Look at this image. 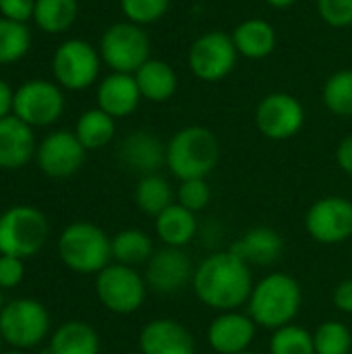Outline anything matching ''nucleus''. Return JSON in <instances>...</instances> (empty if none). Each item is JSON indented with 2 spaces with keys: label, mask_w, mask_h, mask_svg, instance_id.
<instances>
[{
  "label": "nucleus",
  "mask_w": 352,
  "mask_h": 354,
  "mask_svg": "<svg viewBox=\"0 0 352 354\" xmlns=\"http://www.w3.org/2000/svg\"><path fill=\"white\" fill-rule=\"evenodd\" d=\"M193 263L178 247L156 251L145 270V284L158 295H174L193 282Z\"/></svg>",
  "instance_id": "4468645a"
},
{
  "label": "nucleus",
  "mask_w": 352,
  "mask_h": 354,
  "mask_svg": "<svg viewBox=\"0 0 352 354\" xmlns=\"http://www.w3.org/2000/svg\"><path fill=\"white\" fill-rule=\"evenodd\" d=\"M48 239L46 216L29 205L10 207L0 216V253L10 257L35 255Z\"/></svg>",
  "instance_id": "39448f33"
},
{
  "label": "nucleus",
  "mask_w": 352,
  "mask_h": 354,
  "mask_svg": "<svg viewBox=\"0 0 352 354\" xmlns=\"http://www.w3.org/2000/svg\"><path fill=\"white\" fill-rule=\"evenodd\" d=\"M309 236L322 245H340L352 236V201L344 197L317 199L305 218Z\"/></svg>",
  "instance_id": "9b49d317"
},
{
  "label": "nucleus",
  "mask_w": 352,
  "mask_h": 354,
  "mask_svg": "<svg viewBox=\"0 0 352 354\" xmlns=\"http://www.w3.org/2000/svg\"><path fill=\"white\" fill-rule=\"evenodd\" d=\"M251 266L232 251L210 255L193 274V290L210 309L237 311L249 303L253 292Z\"/></svg>",
  "instance_id": "f257e3e1"
},
{
  "label": "nucleus",
  "mask_w": 352,
  "mask_h": 354,
  "mask_svg": "<svg viewBox=\"0 0 352 354\" xmlns=\"http://www.w3.org/2000/svg\"><path fill=\"white\" fill-rule=\"evenodd\" d=\"M122 164L143 176L156 174L166 164V147L164 143L147 133V131H135L120 143L118 151Z\"/></svg>",
  "instance_id": "a211bd4d"
},
{
  "label": "nucleus",
  "mask_w": 352,
  "mask_h": 354,
  "mask_svg": "<svg viewBox=\"0 0 352 354\" xmlns=\"http://www.w3.org/2000/svg\"><path fill=\"white\" fill-rule=\"evenodd\" d=\"M334 305L338 311L352 315V280H344L334 290Z\"/></svg>",
  "instance_id": "58836bf2"
},
{
  "label": "nucleus",
  "mask_w": 352,
  "mask_h": 354,
  "mask_svg": "<svg viewBox=\"0 0 352 354\" xmlns=\"http://www.w3.org/2000/svg\"><path fill=\"white\" fill-rule=\"evenodd\" d=\"M255 122L263 137L284 141L295 137L303 129L305 110L295 95L276 91L259 102L255 110Z\"/></svg>",
  "instance_id": "f8f14e48"
},
{
  "label": "nucleus",
  "mask_w": 352,
  "mask_h": 354,
  "mask_svg": "<svg viewBox=\"0 0 352 354\" xmlns=\"http://www.w3.org/2000/svg\"><path fill=\"white\" fill-rule=\"evenodd\" d=\"M319 17L336 29L352 25V0H317Z\"/></svg>",
  "instance_id": "c9c22d12"
},
{
  "label": "nucleus",
  "mask_w": 352,
  "mask_h": 354,
  "mask_svg": "<svg viewBox=\"0 0 352 354\" xmlns=\"http://www.w3.org/2000/svg\"><path fill=\"white\" fill-rule=\"evenodd\" d=\"M0 342H2V334H0Z\"/></svg>",
  "instance_id": "de8ad7c7"
},
{
  "label": "nucleus",
  "mask_w": 352,
  "mask_h": 354,
  "mask_svg": "<svg viewBox=\"0 0 352 354\" xmlns=\"http://www.w3.org/2000/svg\"><path fill=\"white\" fill-rule=\"evenodd\" d=\"M301 286L293 276L270 274L257 286H253L249 299V317L255 326L268 330H280L290 326L301 309Z\"/></svg>",
  "instance_id": "f03ea898"
},
{
  "label": "nucleus",
  "mask_w": 352,
  "mask_h": 354,
  "mask_svg": "<svg viewBox=\"0 0 352 354\" xmlns=\"http://www.w3.org/2000/svg\"><path fill=\"white\" fill-rule=\"evenodd\" d=\"M52 354H98L100 338L95 330L83 322H68L56 330L50 342Z\"/></svg>",
  "instance_id": "393cba45"
},
{
  "label": "nucleus",
  "mask_w": 352,
  "mask_h": 354,
  "mask_svg": "<svg viewBox=\"0 0 352 354\" xmlns=\"http://www.w3.org/2000/svg\"><path fill=\"white\" fill-rule=\"evenodd\" d=\"M102 58L114 73H137L149 60V37L141 25L124 21L110 25L102 35Z\"/></svg>",
  "instance_id": "423d86ee"
},
{
  "label": "nucleus",
  "mask_w": 352,
  "mask_h": 354,
  "mask_svg": "<svg viewBox=\"0 0 352 354\" xmlns=\"http://www.w3.org/2000/svg\"><path fill=\"white\" fill-rule=\"evenodd\" d=\"M272 354H315L313 334L299 326H284L274 332L270 340Z\"/></svg>",
  "instance_id": "2f4dec72"
},
{
  "label": "nucleus",
  "mask_w": 352,
  "mask_h": 354,
  "mask_svg": "<svg viewBox=\"0 0 352 354\" xmlns=\"http://www.w3.org/2000/svg\"><path fill=\"white\" fill-rule=\"evenodd\" d=\"M23 280V259L0 255V288H12Z\"/></svg>",
  "instance_id": "e433bc0d"
},
{
  "label": "nucleus",
  "mask_w": 352,
  "mask_h": 354,
  "mask_svg": "<svg viewBox=\"0 0 352 354\" xmlns=\"http://www.w3.org/2000/svg\"><path fill=\"white\" fill-rule=\"evenodd\" d=\"M48 332V313L33 299L10 301L0 311L2 340L17 348H29L44 340Z\"/></svg>",
  "instance_id": "1a4fd4ad"
},
{
  "label": "nucleus",
  "mask_w": 352,
  "mask_h": 354,
  "mask_svg": "<svg viewBox=\"0 0 352 354\" xmlns=\"http://www.w3.org/2000/svg\"><path fill=\"white\" fill-rule=\"evenodd\" d=\"M141 91L133 75L112 73L98 87V104L112 118H124L139 106Z\"/></svg>",
  "instance_id": "6ab92c4d"
},
{
  "label": "nucleus",
  "mask_w": 352,
  "mask_h": 354,
  "mask_svg": "<svg viewBox=\"0 0 352 354\" xmlns=\"http://www.w3.org/2000/svg\"><path fill=\"white\" fill-rule=\"evenodd\" d=\"M178 205H183L189 212H201L207 207L210 199H212V191L210 185L205 183V178H191V180H180L178 193H176Z\"/></svg>",
  "instance_id": "f704fd0d"
},
{
  "label": "nucleus",
  "mask_w": 352,
  "mask_h": 354,
  "mask_svg": "<svg viewBox=\"0 0 352 354\" xmlns=\"http://www.w3.org/2000/svg\"><path fill=\"white\" fill-rule=\"evenodd\" d=\"M64 108L60 89L50 81H29L15 91L12 112L29 127H46L58 120Z\"/></svg>",
  "instance_id": "ddd939ff"
},
{
  "label": "nucleus",
  "mask_w": 352,
  "mask_h": 354,
  "mask_svg": "<svg viewBox=\"0 0 352 354\" xmlns=\"http://www.w3.org/2000/svg\"><path fill=\"white\" fill-rule=\"evenodd\" d=\"M270 6H274V8H288V6H293L297 0H266Z\"/></svg>",
  "instance_id": "79ce46f5"
},
{
  "label": "nucleus",
  "mask_w": 352,
  "mask_h": 354,
  "mask_svg": "<svg viewBox=\"0 0 352 354\" xmlns=\"http://www.w3.org/2000/svg\"><path fill=\"white\" fill-rule=\"evenodd\" d=\"M6 354H21V353H6Z\"/></svg>",
  "instance_id": "a18cd8bd"
},
{
  "label": "nucleus",
  "mask_w": 352,
  "mask_h": 354,
  "mask_svg": "<svg viewBox=\"0 0 352 354\" xmlns=\"http://www.w3.org/2000/svg\"><path fill=\"white\" fill-rule=\"evenodd\" d=\"M220 160L218 137L199 124L180 129L166 147V164L180 180L205 178Z\"/></svg>",
  "instance_id": "7ed1b4c3"
},
{
  "label": "nucleus",
  "mask_w": 352,
  "mask_h": 354,
  "mask_svg": "<svg viewBox=\"0 0 352 354\" xmlns=\"http://www.w3.org/2000/svg\"><path fill=\"white\" fill-rule=\"evenodd\" d=\"M114 131H116L114 118L106 114L102 108H95V110H87L79 118L75 135L85 149H100L112 141Z\"/></svg>",
  "instance_id": "bb28decb"
},
{
  "label": "nucleus",
  "mask_w": 352,
  "mask_h": 354,
  "mask_svg": "<svg viewBox=\"0 0 352 354\" xmlns=\"http://www.w3.org/2000/svg\"><path fill=\"white\" fill-rule=\"evenodd\" d=\"M276 29L263 19H247L241 25H237L232 33L237 52L251 60L270 56L276 48Z\"/></svg>",
  "instance_id": "4be33fe9"
},
{
  "label": "nucleus",
  "mask_w": 352,
  "mask_h": 354,
  "mask_svg": "<svg viewBox=\"0 0 352 354\" xmlns=\"http://www.w3.org/2000/svg\"><path fill=\"white\" fill-rule=\"evenodd\" d=\"M139 348L143 354H195V338L174 319H156L141 330Z\"/></svg>",
  "instance_id": "f3484780"
},
{
  "label": "nucleus",
  "mask_w": 352,
  "mask_h": 354,
  "mask_svg": "<svg viewBox=\"0 0 352 354\" xmlns=\"http://www.w3.org/2000/svg\"><path fill=\"white\" fill-rule=\"evenodd\" d=\"M0 311H2V292H0Z\"/></svg>",
  "instance_id": "37998d69"
},
{
  "label": "nucleus",
  "mask_w": 352,
  "mask_h": 354,
  "mask_svg": "<svg viewBox=\"0 0 352 354\" xmlns=\"http://www.w3.org/2000/svg\"><path fill=\"white\" fill-rule=\"evenodd\" d=\"M58 253L66 268L79 274H100L108 268L112 257V241L106 232L89 222H75L71 224L60 241Z\"/></svg>",
  "instance_id": "20e7f679"
},
{
  "label": "nucleus",
  "mask_w": 352,
  "mask_h": 354,
  "mask_svg": "<svg viewBox=\"0 0 352 354\" xmlns=\"http://www.w3.org/2000/svg\"><path fill=\"white\" fill-rule=\"evenodd\" d=\"M230 251L239 255L247 266H270L280 259L284 251V241L274 228L257 226L245 232L230 247Z\"/></svg>",
  "instance_id": "aec40b11"
},
{
  "label": "nucleus",
  "mask_w": 352,
  "mask_h": 354,
  "mask_svg": "<svg viewBox=\"0 0 352 354\" xmlns=\"http://www.w3.org/2000/svg\"><path fill=\"white\" fill-rule=\"evenodd\" d=\"M85 162V147L75 133L56 131L48 135L37 149L39 168L52 178L73 176Z\"/></svg>",
  "instance_id": "2eb2a0df"
},
{
  "label": "nucleus",
  "mask_w": 352,
  "mask_h": 354,
  "mask_svg": "<svg viewBox=\"0 0 352 354\" xmlns=\"http://www.w3.org/2000/svg\"><path fill=\"white\" fill-rule=\"evenodd\" d=\"M135 201L143 214L158 218L166 207L172 205V189L160 174H147L135 189Z\"/></svg>",
  "instance_id": "c85d7f7f"
},
{
  "label": "nucleus",
  "mask_w": 352,
  "mask_h": 354,
  "mask_svg": "<svg viewBox=\"0 0 352 354\" xmlns=\"http://www.w3.org/2000/svg\"><path fill=\"white\" fill-rule=\"evenodd\" d=\"M137 87L141 91V97L149 102H166L176 93V73L174 68L158 58H149L137 73H135Z\"/></svg>",
  "instance_id": "5701e85b"
},
{
  "label": "nucleus",
  "mask_w": 352,
  "mask_h": 354,
  "mask_svg": "<svg viewBox=\"0 0 352 354\" xmlns=\"http://www.w3.org/2000/svg\"><path fill=\"white\" fill-rule=\"evenodd\" d=\"M324 102L330 112L352 116V71H338L326 81Z\"/></svg>",
  "instance_id": "7c9ffc66"
},
{
  "label": "nucleus",
  "mask_w": 352,
  "mask_h": 354,
  "mask_svg": "<svg viewBox=\"0 0 352 354\" xmlns=\"http://www.w3.org/2000/svg\"><path fill=\"white\" fill-rule=\"evenodd\" d=\"M315 354H349L352 348V332L340 322H326L313 334Z\"/></svg>",
  "instance_id": "473e14b6"
},
{
  "label": "nucleus",
  "mask_w": 352,
  "mask_h": 354,
  "mask_svg": "<svg viewBox=\"0 0 352 354\" xmlns=\"http://www.w3.org/2000/svg\"><path fill=\"white\" fill-rule=\"evenodd\" d=\"M154 255V245L151 239L143 230H122L112 239V257L120 266H139L147 263L149 257Z\"/></svg>",
  "instance_id": "a878e982"
},
{
  "label": "nucleus",
  "mask_w": 352,
  "mask_h": 354,
  "mask_svg": "<svg viewBox=\"0 0 352 354\" xmlns=\"http://www.w3.org/2000/svg\"><path fill=\"white\" fill-rule=\"evenodd\" d=\"M239 354H253V353H249V351H245V353H239Z\"/></svg>",
  "instance_id": "c03bdc74"
},
{
  "label": "nucleus",
  "mask_w": 352,
  "mask_h": 354,
  "mask_svg": "<svg viewBox=\"0 0 352 354\" xmlns=\"http://www.w3.org/2000/svg\"><path fill=\"white\" fill-rule=\"evenodd\" d=\"M33 10L35 0H0V12L10 21L25 23L29 17H33Z\"/></svg>",
  "instance_id": "4c0bfd02"
},
{
  "label": "nucleus",
  "mask_w": 352,
  "mask_h": 354,
  "mask_svg": "<svg viewBox=\"0 0 352 354\" xmlns=\"http://www.w3.org/2000/svg\"><path fill=\"white\" fill-rule=\"evenodd\" d=\"M255 322L237 311H224L207 330V342L218 354L245 353L255 338Z\"/></svg>",
  "instance_id": "dca6fc26"
},
{
  "label": "nucleus",
  "mask_w": 352,
  "mask_h": 354,
  "mask_svg": "<svg viewBox=\"0 0 352 354\" xmlns=\"http://www.w3.org/2000/svg\"><path fill=\"white\" fill-rule=\"evenodd\" d=\"M170 6V0H120V8L131 23L147 25L160 21Z\"/></svg>",
  "instance_id": "72a5a7b5"
},
{
  "label": "nucleus",
  "mask_w": 352,
  "mask_h": 354,
  "mask_svg": "<svg viewBox=\"0 0 352 354\" xmlns=\"http://www.w3.org/2000/svg\"><path fill=\"white\" fill-rule=\"evenodd\" d=\"M33 156V133L19 116L0 118V168H21Z\"/></svg>",
  "instance_id": "412c9836"
},
{
  "label": "nucleus",
  "mask_w": 352,
  "mask_h": 354,
  "mask_svg": "<svg viewBox=\"0 0 352 354\" xmlns=\"http://www.w3.org/2000/svg\"><path fill=\"white\" fill-rule=\"evenodd\" d=\"M52 71L62 87L79 91L98 79L100 56L91 44L83 39H68L54 52Z\"/></svg>",
  "instance_id": "9d476101"
},
{
  "label": "nucleus",
  "mask_w": 352,
  "mask_h": 354,
  "mask_svg": "<svg viewBox=\"0 0 352 354\" xmlns=\"http://www.w3.org/2000/svg\"><path fill=\"white\" fill-rule=\"evenodd\" d=\"M12 104H15V91L10 89V85L6 81L0 79V118L10 116Z\"/></svg>",
  "instance_id": "a19ab883"
},
{
  "label": "nucleus",
  "mask_w": 352,
  "mask_h": 354,
  "mask_svg": "<svg viewBox=\"0 0 352 354\" xmlns=\"http://www.w3.org/2000/svg\"><path fill=\"white\" fill-rule=\"evenodd\" d=\"M237 46L224 31H207L197 37L189 50V66L201 81L216 83L230 75L237 64Z\"/></svg>",
  "instance_id": "6e6552de"
},
{
  "label": "nucleus",
  "mask_w": 352,
  "mask_h": 354,
  "mask_svg": "<svg viewBox=\"0 0 352 354\" xmlns=\"http://www.w3.org/2000/svg\"><path fill=\"white\" fill-rule=\"evenodd\" d=\"M156 232L166 247H185L197 232L195 214L178 203H172L156 218Z\"/></svg>",
  "instance_id": "b1692460"
},
{
  "label": "nucleus",
  "mask_w": 352,
  "mask_h": 354,
  "mask_svg": "<svg viewBox=\"0 0 352 354\" xmlns=\"http://www.w3.org/2000/svg\"><path fill=\"white\" fill-rule=\"evenodd\" d=\"M145 280L129 266H108L98 274L95 292L100 303L118 315L137 311L145 301Z\"/></svg>",
  "instance_id": "0eeeda50"
},
{
  "label": "nucleus",
  "mask_w": 352,
  "mask_h": 354,
  "mask_svg": "<svg viewBox=\"0 0 352 354\" xmlns=\"http://www.w3.org/2000/svg\"><path fill=\"white\" fill-rule=\"evenodd\" d=\"M77 10V0H35L33 19L46 33H60L75 23Z\"/></svg>",
  "instance_id": "cd10ccee"
},
{
  "label": "nucleus",
  "mask_w": 352,
  "mask_h": 354,
  "mask_svg": "<svg viewBox=\"0 0 352 354\" xmlns=\"http://www.w3.org/2000/svg\"><path fill=\"white\" fill-rule=\"evenodd\" d=\"M131 354H143V353H131Z\"/></svg>",
  "instance_id": "49530a36"
},
{
  "label": "nucleus",
  "mask_w": 352,
  "mask_h": 354,
  "mask_svg": "<svg viewBox=\"0 0 352 354\" xmlns=\"http://www.w3.org/2000/svg\"><path fill=\"white\" fill-rule=\"evenodd\" d=\"M336 160H338V166L346 174H352V135L340 141V145L336 149Z\"/></svg>",
  "instance_id": "ea45409f"
},
{
  "label": "nucleus",
  "mask_w": 352,
  "mask_h": 354,
  "mask_svg": "<svg viewBox=\"0 0 352 354\" xmlns=\"http://www.w3.org/2000/svg\"><path fill=\"white\" fill-rule=\"evenodd\" d=\"M31 44V35L25 23L0 19V64H10L21 60Z\"/></svg>",
  "instance_id": "c756f323"
}]
</instances>
